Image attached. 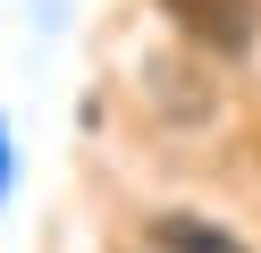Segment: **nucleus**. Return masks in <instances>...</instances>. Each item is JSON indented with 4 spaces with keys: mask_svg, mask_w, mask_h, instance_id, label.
Masks as SVG:
<instances>
[{
    "mask_svg": "<svg viewBox=\"0 0 261 253\" xmlns=\"http://www.w3.org/2000/svg\"><path fill=\"white\" fill-rule=\"evenodd\" d=\"M160 9L186 26V42L219 51V59L253 51V34H261V9H253V0H160Z\"/></svg>",
    "mask_w": 261,
    "mask_h": 253,
    "instance_id": "obj_1",
    "label": "nucleus"
},
{
    "mask_svg": "<svg viewBox=\"0 0 261 253\" xmlns=\"http://www.w3.org/2000/svg\"><path fill=\"white\" fill-rule=\"evenodd\" d=\"M152 245L160 253H244L227 228H211V219H194V211H160L152 219Z\"/></svg>",
    "mask_w": 261,
    "mask_h": 253,
    "instance_id": "obj_2",
    "label": "nucleus"
}]
</instances>
